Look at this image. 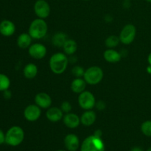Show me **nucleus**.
<instances>
[{
	"instance_id": "19",
	"label": "nucleus",
	"mask_w": 151,
	"mask_h": 151,
	"mask_svg": "<svg viewBox=\"0 0 151 151\" xmlns=\"http://www.w3.org/2000/svg\"><path fill=\"white\" fill-rule=\"evenodd\" d=\"M32 38L29 33L23 32L20 34L17 38V45L22 49H27L30 47Z\"/></svg>"
},
{
	"instance_id": "1",
	"label": "nucleus",
	"mask_w": 151,
	"mask_h": 151,
	"mask_svg": "<svg viewBox=\"0 0 151 151\" xmlns=\"http://www.w3.org/2000/svg\"><path fill=\"white\" fill-rule=\"evenodd\" d=\"M69 63V58L64 53L57 52L50 57L49 64L52 72L56 75H60L66 71Z\"/></svg>"
},
{
	"instance_id": "33",
	"label": "nucleus",
	"mask_w": 151,
	"mask_h": 151,
	"mask_svg": "<svg viewBox=\"0 0 151 151\" xmlns=\"http://www.w3.org/2000/svg\"><path fill=\"white\" fill-rule=\"evenodd\" d=\"M131 151H143V150L139 147H135L131 150Z\"/></svg>"
},
{
	"instance_id": "23",
	"label": "nucleus",
	"mask_w": 151,
	"mask_h": 151,
	"mask_svg": "<svg viewBox=\"0 0 151 151\" xmlns=\"http://www.w3.org/2000/svg\"><path fill=\"white\" fill-rule=\"evenodd\" d=\"M119 42H120V40H119V37L116 36V35H112L106 38L105 44H106V46L109 49H114L119 44Z\"/></svg>"
},
{
	"instance_id": "39",
	"label": "nucleus",
	"mask_w": 151,
	"mask_h": 151,
	"mask_svg": "<svg viewBox=\"0 0 151 151\" xmlns=\"http://www.w3.org/2000/svg\"><path fill=\"white\" fill-rule=\"evenodd\" d=\"M84 1H90V0H84Z\"/></svg>"
},
{
	"instance_id": "27",
	"label": "nucleus",
	"mask_w": 151,
	"mask_h": 151,
	"mask_svg": "<svg viewBox=\"0 0 151 151\" xmlns=\"http://www.w3.org/2000/svg\"><path fill=\"white\" fill-rule=\"evenodd\" d=\"M72 104H71L68 101H64L61 103V106H60V109L62 110V111L65 114L70 113L71 111H72Z\"/></svg>"
},
{
	"instance_id": "14",
	"label": "nucleus",
	"mask_w": 151,
	"mask_h": 151,
	"mask_svg": "<svg viewBox=\"0 0 151 151\" xmlns=\"http://www.w3.org/2000/svg\"><path fill=\"white\" fill-rule=\"evenodd\" d=\"M16 32L14 23L10 20H3L0 23V34L3 36H12Z\"/></svg>"
},
{
	"instance_id": "32",
	"label": "nucleus",
	"mask_w": 151,
	"mask_h": 151,
	"mask_svg": "<svg viewBox=\"0 0 151 151\" xmlns=\"http://www.w3.org/2000/svg\"><path fill=\"white\" fill-rule=\"evenodd\" d=\"M105 19H106V21L107 22H111L112 21V17L111 16H106L105 17Z\"/></svg>"
},
{
	"instance_id": "20",
	"label": "nucleus",
	"mask_w": 151,
	"mask_h": 151,
	"mask_svg": "<svg viewBox=\"0 0 151 151\" xmlns=\"http://www.w3.org/2000/svg\"><path fill=\"white\" fill-rule=\"evenodd\" d=\"M24 75L27 79H33L38 74V67L32 63H27L23 69Z\"/></svg>"
},
{
	"instance_id": "34",
	"label": "nucleus",
	"mask_w": 151,
	"mask_h": 151,
	"mask_svg": "<svg viewBox=\"0 0 151 151\" xmlns=\"http://www.w3.org/2000/svg\"><path fill=\"white\" fill-rule=\"evenodd\" d=\"M147 72L151 75V65L149 64V66L147 67Z\"/></svg>"
},
{
	"instance_id": "30",
	"label": "nucleus",
	"mask_w": 151,
	"mask_h": 151,
	"mask_svg": "<svg viewBox=\"0 0 151 151\" xmlns=\"http://www.w3.org/2000/svg\"><path fill=\"white\" fill-rule=\"evenodd\" d=\"M3 96H4V98L8 100L11 97V92H10V91H9V89L6 90V91H3Z\"/></svg>"
},
{
	"instance_id": "25",
	"label": "nucleus",
	"mask_w": 151,
	"mask_h": 151,
	"mask_svg": "<svg viewBox=\"0 0 151 151\" xmlns=\"http://www.w3.org/2000/svg\"><path fill=\"white\" fill-rule=\"evenodd\" d=\"M141 131L145 136L151 137V120H146L141 125Z\"/></svg>"
},
{
	"instance_id": "21",
	"label": "nucleus",
	"mask_w": 151,
	"mask_h": 151,
	"mask_svg": "<svg viewBox=\"0 0 151 151\" xmlns=\"http://www.w3.org/2000/svg\"><path fill=\"white\" fill-rule=\"evenodd\" d=\"M68 40L66 33L63 32H58L54 34L52 39V43L56 47H63L65 42Z\"/></svg>"
},
{
	"instance_id": "37",
	"label": "nucleus",
	"mask_w": 151,
	"mask_h": 151,
	"mask_svg": "<svg viewBox=\"0 0 151 151\" xmlns=\"http://www.w3.org/2000/svg\"><path fill=\"white\" fill-rule=\"evenodd\" d=\"M146 1H147V2H149V3H151V0H146Z\"/></svg>"
},
{
	"instance_id": "17",
	"label": "nucleus",
	"mask_w": 151,
	"mask_h": 151,
	"mask_svg": "<svg viewBox=\"0 0 151 151\" xmlns=\"http://www.w3.org/2000/svg\"><path fill=\"white\" fill-rule=\"evenodd\" d=\"M97 115L94 111L87 110L81 115V123L84 126H91L95 122Z\"/></svg>"
},
{
	"instance_id": "31",
	"label": "nucleus",
	"mask_w": 151,
	"mask_h": 151,
	"mask_svg": "<svg viewBox=\"0 0 151 151\" xmlns=\"http://www.w3.org/2000/svg\"><path fill=\"white\" fill-rule=\"evenodd\" d=\"M94 136H96V137H100V138H101V137H102V135H103V133H102V131H101V130H97V131H94Z\"/></svg>"
},
{
	"instance_id": "38",
	"label": "nucleus",
	"mask_w": 151,
	"mask_h": 151,
	"mask_svg": "<svg viewBox=\"0 0 151 151\" xmlns=\"http://www.w3.org/2000/svg\"><path fill=\"white\" fill-rule=\"evenodd\" d=\"M57 151H66V150H57Z\"/></svg>"
},
{
	"instance_id": "8",
	"label": "nucleus",
	"mask_w": 151,
	"mask_h": 151,
	"mask_svg": "<svg viewBox=\"0 0 151 151\" xmlns=\"http://www.w3.org/2000/svg\"><path fill=\"white\" fill-rule=\"evenodd\" d=\"M34 12L38 18L45 19L50 16L51 8L46 0H37L34 4Z\"/></svg>"
},
{
	"instance_id": "18",
	"label": "nucleus",
	"mask_w": 151,
	"mask_h": 151,
	"mask_svg": "<svg viewBox=\"0 0 151 151\" xmlns=\"http://www.w3.org/2000/svg\"><path fill=\"white\" fill-rule=\"evenodd\" d=\"M86 82L82 78H75L71 83V89L75 94H81L85 91Z\"/></svg>"
},
{
	"instance_id": "9",
	"label": "nucleus",
	"mask_w": 151,
	"mask_h": 151,
	"mask_svg": "<svg viewBox=\"0 0 151 151\" xmlns=\"http://www.w3.org/2000/svg\"><path fill=\"white\" fill-rule=\"evenodd\" d=\"M47 52V47L42 44L40 43H35V44H31L30 47L28 48V53L29 55L34 59L36 60H41L46 56Z\"/></svg>"
},
{
	"instance_id": "5",
	"label": "nucleus",
	"mask_w": 151,
	"mask_h": 151,
	"mask_svg": "<svg viewBox=\"0 0 151 151\" xmlns=\"http://www.w3.org/2000/svg\"><path fill=\"white\" fill-rule=\"evenodd\" d=\"M103 71L100 67L97 66H91L85 70L83 79L87 84L97 85L102 81L103 78Z\"/></svg>"
},
{
	"instance_id": "13",
	"label": "nucleus",
	"mask_w": 151,
	"mask_h": 151,
	"mask_svg": "<svg viewBox=\"0 0 151 151\" xmlns=\"http://www.w3.org/2000/svg\"><path fill=\"white\" fill-rule=\"evenodd\" d=\"M63 124L67 128L74 129L79 126L81 123V117L74 113H68L63 116Z\"/></svg>"
},
{
	"instance_id": "11",
	"label": "nucleus",
	"mask_w": 151,
	"mask_h": 151,
	"mask_svg": "<svg viewBox=\"0 0 151 151\" xmlns=\"http://www.w3.org/2000/svg\"><path fill=\"white\" fill-rule=\"evenodd\" d=\"M35 103L41 109H49L51 107L52 100L47 93L39 92L35 95Z\"/></svg>"
},
{
	"instance_id": "29",
	"label": "nucleus",
	"mask_w": 151,
	"mask_h": 151,
	"mask_svg": "<svg viewBox=\"0 0 151 151\" xmlns=\"http://www.w3.org/2000/svg\"><path fill=\"white\" fill-rule=\"evenodd\" d=\"M5 143V134L1 129H0V145Z\"/></svg>"
},
{
	"instance_id": "10",
	"label": "nucleus",
	"mask_w": 151,
	"mask_h": 151,
	"mask_svg": "<svg viewBox=\"0 0 151 151\" xmlns=\"http://www.w3.org/2000/svg\"><path fill=\"white\" fill-rule=\"evenodd\" d=\"M41 114V108L36 104H31L27 106L24 111V116L29 122L38 120Z\"/></svg>"
},
{
	"instance_id": "24",
	"label": "nucleus",
	"mask_w": 151,
	"mask_h": 151,
	"mask_svg": "<svg viewBox=\"0 0 151 151\" xmlns=\"http://www.w3.org/2000/svg\"><path fill=\"white\" fill-rule=\"evenodd\" d=\"M10 86V80L6 75L0 73V91L9 89Z\"/></svg>"
},
{
	"instance_id": "3",
	"label": "nucleus",
	"mask_w": 151,
	"mask_h": 151,
	"mask_svg": "<svg viewBox=\"0 0 151 151\" xmlns=\"http://www.w3.org/2000/svg\"><path fill=\"white\" fill-rule=\"evenodd\" d=\"M24 139V131L21 127L15 125L8 129L5 134V143L12 147H16L22 143Z\"/></svg>"
},
{
	"instance_id": "4",
	"label": "nucleus",
	"mask_w": 151,
	"mask_h": 151,
	"mask_svg": "<svg viewBox=\"0 0 151 151\" xmlns=\"http://www.w3.org/2000/svg\"><path fill=\"white\" fill-rule=\"evenodd\" d=\"M81 151H105V145L100 137L94 134L86 137L81 146Z\"/></svg>"
},
{
	"instance_id": "35",
	"label": "nucleus",
	"mask_w": 151,
	"mask_h": 151,
	"mask_svg": "<svg viewBox=\"0 0 151 151\" xmlns=\"http://www.w3.org/2000/svg\"><path fill=\"white\" fill-rule=\"evenodd\" d=\"M147 62L150 65H151V52L148 55V57H147Z\"/></svg>"
},
{
	"instance_id": "28",
	"label": "nucleus",
	"mask_w": 151,
	"mask_h": 151,
	"mask_svg": "<svg viewBox=\"0 0 151 151\" xmlns=\"http://www.w3.org/2000/svg\"><path fill=\"white\" fill-rule=\"evenodd\" d=\"M95 107L97 110L99 111H103L106 107V104L104 101L103 100H100L98 102H96Z\"/></svg>"
},
{
	"instance_id": "26",
	"label": "nucleus",
	"mask_w": 151,
	"mask_h": 151,
	"mask_svg": "<svg viewBox=\"0 0 151 151\" xmlns=\"http://www.w3.org/2000/svg\"><path fill=\"white\" fill-rule=\"evenodd\" d=\"M72 73L75 78H82V77H83L84 73H85V70L81 66H75L72 68Z\"/></svg>"
},
{
	"instance_id": "15",
	"label": "nucleus",
	"mask_w": 151,
	"mask_h": 151,
	"mask_svg": "<svg viewBox=\"0 0 151 151\" xmlns=\"http://www.w3.org/2000/svg\"><path fill=\"white\" fill-rule=\"evenodd\" d=\"M46 116L49 121L52 122H57L63 119V112L60 109V108L51 107L49 108L48 110L46 112Z\"/></svg>"
},
{
	"instance_id": "22",
	"label": "nucleus",
	"mask_w": 151,
	"mask_h": 151,
	"mask_svg": "<svg viewBox=\"0 0 151 151\" xmlns=\"http://www.w3.org/2000/svg\"><path fill=\"white\" fill-rule=\"evenodd\" d=\"M64 52L69 55H72L75 53L78 49V44L73 39H68L63 46Z\"/></svg>"
},
{
	"instance_id": "7",
	"label": "nucleus",
	"mask_w": 151,
	"mask_h": 151,
	"mask_svg": "<svg viewBox=\"0 0 151 151\" xmlns=\"http://www.w3.org/2000/svg\"><path fill=\"white\" fill-rule=\"evenodd\" d=\"M137 35V29L134 24H127L124 27L119 34V40L122 44L128 45L134 41Z\"/></svg>"
},
{
	"instance_id": "12",
	"label": "nucleus",
	"mask_w": 151,
	"mask_h": 151,
	"mask_svg": "<svg viewBox=\"0 0 151 151\" xmlns=\"http://www.w3.org/2000/svg\"><path fill=\"white\" fill-rule=\"evenodd\" d=\"M64 145L68 151H76L80 147V140L77 135L69 134L64 138Z\"/></svg>"
},
{
	"instance_id": "36",
	"label": "nucleus",
	"mask_w": 151,
	"mask_h": 151,
	"mask_svg": "<svg viewBox=\"0 0 151 151\" xmlns=\"http://www.w3.org/2000/svg\"><path fill=\"white\" fill-rule=\"evenodd\" d=\"M147 151H151V147H149V148L147 150Z\"/></svg>"
},
{
	"instance_id": "2",
	"label": "nucleus",
	"mask_w": 151,
	"mask_h": 151,
	"mask_svg": "<svg viewBox=\"0 0 151 151\" xmlns=\"http://www.w3.org/2000/svg\"><path fill=\"white\" fill-rule=\"evenodd\" d=\"M48 31V25L42 19H35L30 23L28 33L34 39H41L46 36Z\"/></svg>"
},
{
	"instance_id": "16",
	"label": "nucleus",
	"mask_w": 151,
	"mask_h": 151,
	"mask_svg": "<svg viewBox=\"0 0 151 151\" xmlns=\"http://www.w3.org/2000/svg\"><path fill=\"white\" fill-rule=\"evenodd\" d=\"M103 58L109 63H118L122 58V55L114 49H108L103 53Z\"/></svg>"
},
{
	"instance_id": "40",
	"label": "nucleus",
	"mask_w": 151,
	"mask_h": 151,
	"mask_svg": "<svg viewBox=\"0 0 151 151\" xmlns=\"http://www.w3.org/2000/svg\"><path fill=\"white\" fill-rule=\"evenodd\" d=\"M125 1H129V0H125Z\"/></svg>"
},
{
	"instance_id": "6",
	"label": "nucleus",
	"mask_w": 151,
	"mask_h": 151,
	"mask_svg": "<svg viewBox=\"0 0 151 151\" xmlns=\"http://www.w3.org/2000/svg\"><path fill=\"white\" fill-rule=\"evenodd\" d=\"M78 104L84 110H91L95 107L96 100L94 94L88 91H84L79 94Z\"/></svg>"
}]
</instances>
